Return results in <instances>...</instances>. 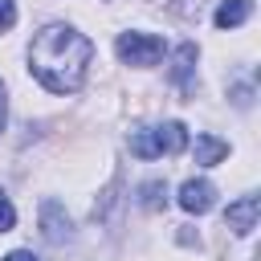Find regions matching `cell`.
I'll list each match as a JSON object with an SVG mask.
<instances>
[{"instance_id": "11", "label": "cell", "mask_w": 261, "mask_h": 261, "mask_svg": "<svg viewBox=\"0 0 261 261\" xmlns=\"http://www.w3.org/2000/svg\"><path fill=\"white\" fill-rule=\"evenodd\" d=\"M155 4H163L167 12H175V16H184V20L200 16V8H204V0H155Z\"/></svg>"}, {"instance_id": "15", "label": "cell", "mask_w": 261, "mask_h": 261, "mask_svg": "<svg viewBox=\"0 0 261 261\" xmlns=\"http://www.w3.org/2000/svg\"><path fill=\"white\" fill-rule=\"evenodd\" d=\"M4 122H8V94H4V86H0V130H4Z\"/></svg>"}, {"instance_id": "10", "label": "cell", "mask_w": 261, "mask_h": 261, "mask_svg": "<svg viewBox=\"0 0 261 261\" xmlns=\"http://www.w3.org/2000/svg\"><path fill=\"white\" fill-rule=\"evenodd\" d=\"M139 204H143L147 212H159V208L167 204V184H163V179H147V184L139 188Z\"/></svg>"}, {"instance_id": "1", "label": "cell", "mask_w": 261, "mask_h": 261, "mask_svg": "<svg viewBox=\"0 0 261 261\" xmlns=\"http://www.w3.org/2000/svg\"><path fill=\"white\" fill-rule=\"evenodd\" d=\"M90 61H94V41L69 24H45L29 45V69L53 94L82 90Z\"/></svg>"}, {"instance_id": "13", "label": "cell", "mask_w": 261, "mask_h": 261, "mask_svg": "<svg viewBox=\"0 0 261 261\" xmlns=\"http://www.w3.org/2000/svg\"><path fill=\"white\" fill-rule=\"evenodd\" d=\"M12 224H16V208L0 196V232H12Z\"/></svg>"}, {"instance_id": "5", "label": "cell", "mask_w": 261, "mask_h": 261, "mask_svg": "<svg viewBox=\"0 0 261 261\" xmlns=\"http://www.w3.org/2000/svg\"><path fill=\"white\" fill-rule=\"evenodd\" d=\"M171 86L175 90H184V94H192L196 90V45L192 41H184L175 53H171Z\"/></svg>"}, {"instance_id": "9", "label": "cell", "mask_w": 261, "mask_h": 261, "mask_svg": "<svg viewBox=\"0 0 261 261\" xmlns=\"http://www.w3.org/2000/svg\"><path fill=\"white\" fill-rule=\"evenodd\" d=\"M249 12H253V0H220L212 20H216V29H237L249 20Z\"/></svg>"}, {"instance_id": "6", "label": "cell", "mask_w": 261, "mask_h": 261, "mask_svg": "<svg viewBox=\"0 0 261 261\" xmlns=\"http://www.w3.org/2000/svg\"><path fill=\"white\" fill-rule=\"evenodd\" d=\"M257 212H261V200H257V196H241V200H232V204L224 208V224H228L237 237H249V232L257 228Z\"/></svg>"}, {"instance_id": "7", "label": "cell", "mask_w": 261, "mask_h": 261, "mask_svg": "<svg viewBox=\"0 0 261 261\" xmlns=\"http://www.w3.org/2000/svg\"><path fill=\"white\" fill-rule=\"evenodd\" d=\"M212 204H216V188H212L208 179H188V184L179 188V208H184V212L204 216Z\"/></svg>"}, {"instance_id": "8", "label": "cell", "mask_w": 261, "mask_h": 261, "mask_svg": "<svg viewBox=\"0 0 261 261\" xmlns=\"http://www.w3.org/2000/svg\"><path fill=\"white\" fill-rule=\"evenodd\" d=\"M192 155H196V163H200V167H216V163L228 155V143H224V139H216V135H196Z\"/></svg>"}, {"instance_id": "14", "label": "cell", "mask_w": 261, "mask_h": 261, "mask_svg": "<svg viewBox=\"0 0 261 261\" xmlns=\"http://www.w3.org/2000/svg\"><path fill=\"white\" fill-rule=\"evenodd\" d=\"M4 261H37V257H33V253H29V249H12V253H8V257H4Z\"/></svg>"}, {"instance_id": "2", "label": "cell", "mask_w": 261, "mask_h": 261, "mask_svg": "<svg viewBox=\"0 0 261 261\" xmlns=\"http://www.w3.org/2000/svg\"><path fill=\"white\" fill-rule=\"evenodd\" d=\"M184 147H188V126H184V122H159V126H139V130H130V155H139V159L179 155Z\"/></svg>"}, {"instance_id": "3", "label": "cell", "mask_w": 261, "mask_h": 261, "mask_svg": "<svg viewBox=\"0 0 261 261\" xmlns=\"http://www.w3.org/2000/svg\"><path fill=\"white\" fill-rule=\"evenodd\" d=\"M114 53H118L126 65H155V61L163 57V41H159L155 33H118Z\"/></svg>"}, {"instance_id": "4", "label": "cell", "mask_w": 261, "mask_h": 261, "mask_svg": "<svg viewBox=\"0 0 261 261\" xmlns=\"http://www.w3.org/2000/svg\"><path fill=\"white\" fill-rule=\"evenodd\" d=\"M41 232H45V241H53V245H65V241L73 237V220H69V212H65L57 200H41Z\"/></svg>"}, {"instance_id": "12", "label": "cell", "mask_w": 261, "mask_h": 261, "mask_svg": "<svg viewBox=\"0 0 261 261\" xmlns=\"http://www.w3.org/2000/svg\"><path fill=\"white\" fill-rule=\"evenodd\" d=\"M16 24V0H0V33H8Z\"/></svg>"}]
</instances>
